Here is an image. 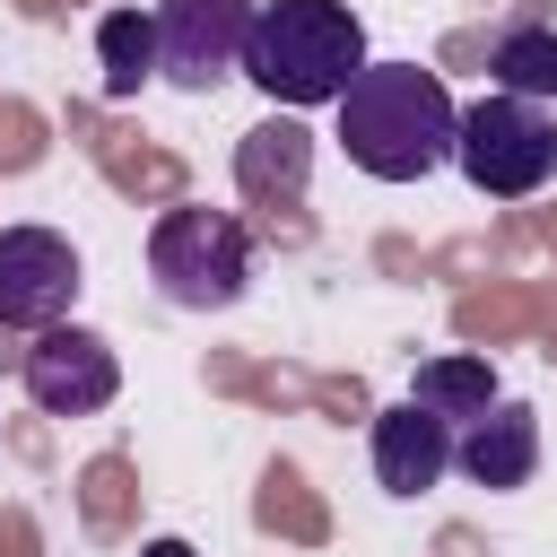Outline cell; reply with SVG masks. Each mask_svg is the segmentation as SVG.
Returning <instances> with one entry per match:
<instances>
[{
	"instance_id": "10",
	"label": "cell",
	"mask_w": 557,
	"mask_h": 557,
	"mask_svg": "<svg viewBox=\"0 0 557 557\" xmlns=\"http://www.w3.org/2000/svg\"><path fill=\"white\" fill-rule=\"evenodd\" d=\"M409 400H418V409H435V418H453V426H470V418H487L505 392H496V366H487V357L444 348V357H418Z\"/></svg>"
},
{
	"instance_id": "11",
	"label": "cell",
	"mask_w": 557,
	"mask_h": 557,
	"mask_svg": "<svg viewBox=\"0 0 557 557\" xmlns=\"http://www.w3.org/2000/svg\"><path fill=\"white\" fill-rule=\"evenodd\" d=\"M487 87L522 96V104H548L557 96V26H540V9H522L496 44H487Z\"/></svg>"
},
{
	"instance_id": "7",
	"label": "cell",
	"mask_w": 557,
	"mask_h": 557,
	"mask_svg": "<svg viewBox=\"0 0 557 557\" xmlns=\"http://www.w3.org/2000/svg\"><path fill=\"white\" fill-rule=\"evenodd\" d=\"M78 244L52 226H0V331H61L78 305Z\"/></svg>"
},
{
	"instance_id": "5",
	"label": "cell",
	"mask_w": 557,
	"mask_h": 557,
	"mask_svg": "<svg viewBox=\"0 0 557 557\" xmlns=\"http://www.w3.org/2000/svg\"><path fill=\"white\" fill-rule=\"evenodd\" d=\"M252 17L261 0H157V78L183 96H218L226 78H244Z\"/></svg>"
},
{
	"instance_id": "6",
	"label": "cell",
	"mask_w": 557,
	"mask_h": 557,
	"mask_svg": "<svg viewBox=\"0 0 557 557\" xmlns=\"http://www.w3.org/2000/svg\"><path fill=\"white\" fill-rule=\"evenodd\" d=\"M17 383H26V400H35L44 418H96V409H113V392H122V357H113L104 331L61 322V331H35V339L17 348Z\"/></svg>"
},
{
	"instance_id": "9",
	"label": "cell",
	"mask_w": 557,
	"mask_h": 557,
	"mask_svg": "<svg viewBox=\"0 0 557 557\" xmlns=\"http://www.w3.org/2000/svg\"><path fill=\"white\" fill-rule=\"evenodd\" d=\"M453 470H461L470 487H487V496L531 487V470H540V409L496 400L487 418H470V426H461V444H453Z\"/></svg>"
},
{
	"instance_id": "13",
	"label": "cell",
	"mask_w": 557,
	"mask_h": 557,
	"mask_svg": "<svg viewBox=\"0 0 557 557\" xmlns=\"http://www.w3.org/2000/svg\"><path fill=\"white\" fill-rule=\"evenodd\" d=\"M139 557H200V548H191V540H174V531H165V540H148V548H139Z\"/></svg>"
},
{
	"instance_id": "3",
	"label": "cell",
	"mask_w": 557,
	"mask_h": 557,
	"mask_svg": "<svg viewBox=\"0 0 557 557\" xmlns=\"http://www.w3.org/2000/svg\"><path fill=\"white\" fill-rule=\"evenodd\" d=\"M148 278H157V296L183 305V313H226V305H244V287H252V235H244V218H235V209H200V200L165 209V218L148 226Z\"/></svg>"
},
{
	"instance_id": "12",
	"label": "cell",
	"mask_w": 557,
	"mask_h": 557,
	"mask_svg": "<svg viewBox=\"0 0 557 557\" xmlns=\"http://www.w3.org/2000/svg\"><path fill=\"white\" fill-rule=\"evenodd\" d=\"M96 70H104V96H139L157 78V9H104L96 17Z\"/></svg>"
},
{
	"instance_id": "8",
	"label": "cell",
	"mask_w": 557,
	"mask_h": 557,
	"mask_svg": "<svg viewBox=\"0 0 557 557\" xmlns=\"http://www.w3.org/2000/svg\"><path fill=\"white\" fill-rule=\"evenodd\" d=\"M453 444H461V426H453V418H435V409H418V400L374 409V435H366L383 496H426V487L453 470Z\"/></svg>"
},
{
	"instance_id": "4",
	"label": "cell",
	"mask_w": 557,
	"mask_h": 557,
	"mask_svg": "<svg viewBox=\"0 0 557 557\" xmlns=\"http://www.w3.org/2000/svg\"><path fill=\"white\" fill-rule=\"evenodd\" d=\"M453 165H461V183L487 191V200H531V191L557 174V113L487 87L479 104H461Z\"/></svg>"
},
{
	"instance_id": "1",
	"label": "cell",
	"mask_w": 557,
	"mask_h": 557,
	"mask_svg": "<svg viewBox=\"0 0 557 557\" xmlns=\"http://www.w3.org/2000/svg\"><path fill=\"white\" fill-rule=\"evenodd\" d=\"M453 139H461V104L418 61H366L339 96V148L374 183H426L435 165H453Z\"/></svg>"
},
{
	"instance_id": "2",
	"label": "cell",
	"mask_w": 557,
	"mask_h": 557,
	"mask_svg": "<svg viewBox=\"0 0 557 557\" xmlns=\"http://www.w3.org/2000/svg\"><path fill=\"white\" fill-rule=\"evenodd\" d=\"M357 70H366V26L348 0H261L252 44H244V78L270 104H287V113L339 104Z\"/></svg>"
}]
</instances>
